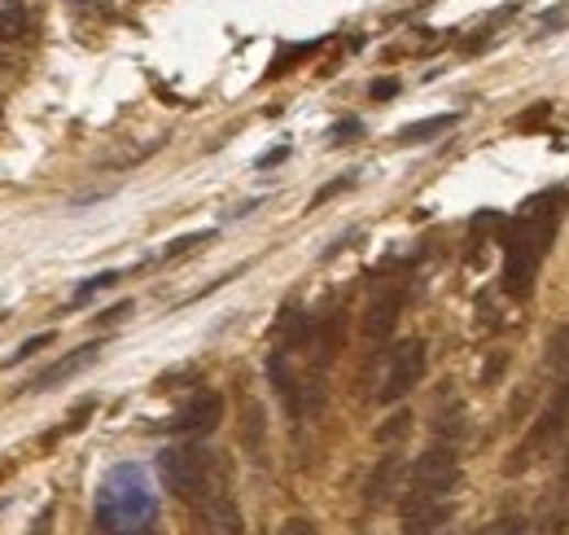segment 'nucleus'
Returning a JSON list of instances; mask_svg holds the SVG:
<instances>
[{"label": "nucleus", "mask_w": 569, "mask_h": 535, "mask_svg": "<svg viewBox=\"0 0 569 535\" xmlns=\"http://www.w3.org/2000/svg\"><path fill=\"white\" fill-rule=\"evenodd\" d=\"M346 185H350V180H333V185H324V189L315 193V202H311V207H320V202H328V198H333V193H342Z\"/></svg>", "instance_id": "5701e85b"}, {"label": "nucleus", "mask_w": 569, "mask_h": 535, "mask_svg": "<svg viewBox=\"0 0 569 535\" xmlns=\"http://www.w3.org/2000/svg\"><path fill=\"white\" fill-rule=\"evenodd\" d=\"M31 31V13L18 4V9H9V13H0V40H22Z\"/></svg>", "instance_id": "9b49d317"}, {"label": "nucleus", "mask_w": 569, "mask_h": 535, "mask_svg": "<svg viewBox=\"0 0 569 535\" xmlns=\"http://www.w3.org/2000/svg\"><path fill=\"white\" fill-rule=\"evenodd\" d=\"M284 154H289V149H272V154H264V158H259V167H272V163H281Z\"/></svg>", "instance_id": "a878e982"}, {"label": "nucleus", "mask_w": 569, "mask_h": 535, "mask_svg": "<svg viewBox=\"0 0 569 535\" xmlns=\"http://www.w3.org/2000/svg\"><path fill=\"white\" fill-rule=\"evenodd\" d=\"M425 343L421 338H408V343H399L394 347V356H390V365H386V382L377 387V400L381 404H399V400H408L416 387H421V378H425Z\"/></svg>", "instance_id": "7ed1b4c3"}, {"label": "nucleus", "mask_w": 569, "mask_h": 535, "mask_svg": "<svg viewBox=\"0 0 569 535\" xmlns=\"http://www.w3.org/2000/svg\"><path fill=\"white\" fill-rule=\"evenodd\" d=\"M460 483V453L451 439L425 448L416 461H412V483L408 492H421V497H451Z\"/></svg>", "instance_id": "f03ea898"}, {"label": "nucleus", "mask_w": 569, "mask_h": 535, "mask_svg": "<svg viewBox=\"0 0 569 535\" xmlns=\"http://www.w3.org/2000/svg\"><path fill=\"white\" fill-rule=\"evenodd\" d=\"M123 316H132V303H119L114 312H105V316H101V325H110V321H123Z\"/></svg>", "instance_id": "b1692460"}, {"label": "nucleus", "mask_w": 569, "mask_h": 535, "mask_svg": "<svg viewBox=\"0 0 569 535\" xmlns=\"http://www.w3.org/2000/svg\"><path fill=\"white\" fill-rule=\"evenodd\" d=\"M456 119H460V114H434V119H425V123H412V127H403V132H399V145H421V141H434L438 132L456 127Z\"/></svg>", "instance_id": "9d476101"}, {"label": "nucleus", "mask_w": 569, "mask_h": 535, "mask_svg": "<svg viewBox=\"0 0 569 535\" xmlns=\"http://www.w3.org/2000/svg\"><path fill=\"white\" fill-rule=\"evenodd\" d=\"M539 250L535 246H526V242H513L509 237V255H504V290L513 294V299H526L531 290H535V281H539Z\"/></svg>", "instance_id": "39448f33"}, {"label": "nucleus", "mask_w": 569, "mask_h": 535, "mask_svg": "<svg viewBox=\"0 0 569 535\" xmlns=\"http://www.w3.org/2000/svg\"><path fill=\"white\" fill-rule=\"evenodd\" d=\"M553 404L569 417V374H561V382H557V400H553Z\"/></svg>", "instance_id": "4be33fe9"}, {"label": "nucleus", "mask_w": 569, "mask_h": 535, "mask_svg": "<svg viewBox=\"0 0 569 535\" xmlns=\"http://www.w3.org/2000/svg\"><path fill=\"white\" fill-rule=\"evenodd\" d=\"M460 431H465V413H460V409H447V413L438 417V435L456 444V439H460Z\"/></svg>", "instance_id": "2eb2a0df"}, {"label": "nucleus", "mask_w": 569, "mask_h": 535, "mask_svg": "<svg viewBox=\"0 0 569 535\" xmlns=\"http://www.w3.org/2000/svg\"><path fill=\"white\" fill-rule=\"evenodd\" d=\"M548 369L553 374H569V325H561L557 338L548 343Z\"/></svg>", "instance_id": "f8f14e48"}, {"label": "nucleus", "mask_w": 569, "mask_h": 535, "mask_svg": "<svg viewBox=\"0 0 569 535\" xmlns=\"http://www.w3.org/2000/svg\"><path fill=\"white\" fill-rule=\"evenodd\" d=\"M220 422H224V395H215V391H198V395L180 409V417H171V422H167V431H171V435H189V439H198V435H211Z\"/></svg>", "instance_id": "20e7f679"}, {"label": "nucleus", "mask_w": 569, "mask_h": 535, "mask_svg": "<svg viewBox=\"0 0 569 535\" xmlns=\"http://www.w3.org/2000/svg\"><path fill=\"white\" fill-rule=\"evenodd\" d=\"M22 0H0V13H9V9H18Z\"/></svg>", "instance_id": "bb28decb"}, {"label": "nucleus", "mask_w": 569, "mask_h": 535, "mask_svg": "<svg viewBox=\"0 0 569 535\" xmlns=\"http://www.w3.org/2000/svg\"><path fill=\"white\" fill-rule=\"evenodd\" d=\"M158 475L167 483V492L176 501H189V505H207L211 497H224L228 492V470L224 461L202 448V444H189V448H163L158 453Z\"/></svg>", "instance_id": "f257e3e1"}, {"label": "nucleus", "mask_w": 569, "mask_h": 535, "mask_svg": "<svg viewBox=\"0 0 569 535\" xmlns=\"http://www.w3.org/2000/svg\"><path fill=\"white\" fill-rule=\"evenodd\" d=\"M83 4H97V0H83Z\"/></svg>", "instance_id": "c85d7f7f"}, {"label": "nucleus", "mask_w": 569, "mask_h": 535, "mask_svg": "<svg viewBox=\"0 0 569 535\" xmlns=\"http://www.w3.org/2000/svg\"><path fill=\"white\" fill-rule=\"evenodd\" d=\"M399 316H403V290H386V294H377V299L364 308V338L386 343V338L394 334Z\"/></svg>", "instance_id": "0eeeda50"}, {"label": "nucleus", "mask_w": 569, "mask_h": 535, "mask_svg": "<svg viewBox=\"0 0 569 535\" xmlns=\"http://www.w3.org/2000/svg\"><path fill=\"white\" fill-rule=\"evenodd\" d=\"M264 444V409H246V448H259Z\"/></svg>", "instance_id": "dca6fc26"}, {"label": "nucleus", "mask_w": 569, "mask_h": 535, "mask_svg": "<svg viewBox=\"0 0 569 535\" xmlns=\"http://www.w3.org/2000/svg\"><path fill=\"white\" fill-rule=\"evenodd\" d=\"M359 132H364V127H359V119H346V123H337V127H333V141H355Z\"/></svg>", "instance_id": "412c9836"}, {"label": "nucleus", "mask_w": 569, "mask_h": 535, "mask_svg": "<svg viewBox=\"0 0 569 535\" xmlns=\"http://www.w3.org/2000/svg\"><path fill=\"white\" fill-rule=\"evenodd\" d=\"M478 325H482V330H500V312H495V299H491V294L478 299Z\"/></svg>", "instance_id": "6ab92c4d"}, {"label": "nucleus", "mask_w": 569, "mask_h": 535, "mask_svg": "<svg viewBox=\"0 0 569 535\" xmlns=\"http://www.w3.org/2000/svg\"><path fill=\"white\" fill-rule=\"evenodd\" d=\"M0 321H4V308H0Z\"/></svg>", "instance_id": "c756f323"}, {"label": "nucleus", "mask_w": 569, "mask_h": 535, "mask_svg": "<svg viewBox=\"0 0 569 535\" xmlns=\"http://www.w3.org/2000/svg\"><path fill=\"white\" fill-rule=\"evenodd\" d=\"M119 277H123V272H114V268H110V272H101V277H92V281H83V286H79V290H75V308H79V303H83V299H92V294H97V290H105V286H114V281H119Z\"/></svg>", "instance_id": "4468645a"}, {"label": "nucleus", "mask_w": 569, "mask_h": 535, "mask_svg": "<svg viewBox=\"0 0 569 535\" xmlns=\"http://www.w3.org/2000/svg\"><path fill=\"white\" fill-rule=\"evenodd\" d=\"M101 356V343H88V347H79V352H66L57 365H48L35 382H26L22 391H53V387H62V382H70V374H79L83 365H92Z\"/></svg>", "instance_id": "6e6552de"}, {"label": "nucleus", "mask_w": 569, "mask_h": 535, "mask_svg": "<svg viewBox=\"0 0 569 535\" xmlns=\"http://www.w3.org/2000/svg\"><path fill=\"white\" fill-rule=\"evenodd\" d=\"M215 233H189V237H180V242H171L167 250H163V259H176V255H185V250H193V246H202V242H211Z\"/></svg>", "instance_id": "f3484780"}, {"label": "nucleus", "mask_w": 569, "mask_h": 535, "mask_svg": "<svg viewBox=\"0 0 569 535\" xmlns=\"http://www.w3.org/2000/svg\"><path fill=\"white\" fill-rule=\"evenodd\" d=\"M447 519H451L447 497H421V492H408V497H403V532H412V535L438 532Z\"/></svg>", "instance_id": "423d86ee"}, {"label": "nucleus", "mask_w": 569, "mask_h": 535, "mask_svg": "<svg viewBox=\"0 0 569 535\" xmlns=\"http://www.w3.org/2000/svg\"><path fill=\"white\" fill-rule=\"evenodd\" d=\"M368 92H372V101H390V97L399 92V79H377Z\"/></svg>", "instance_id": "aec40b11"}, {"label": "nucleus", "mask_w": 569, "mask_h": 535, "mask_svg": "<svg viewBox=\"0 0 569 535\" xmlns=\"http://www.w3.org/2000/svg\"><path fill=\"white\" fill-rule=\"evenodd\" d=\"M48 343H53V334H35V338H26V343H22V347H18L13 356H4L0 365H4V369H13V365H22V360H31L35 352H44Z\"/></svg>", "instance_id": "ddd939ff"}, {"label": "nucleus", "mask_w": 569, "mask_h": 535, "mask_svg": "<svg viewBox=\"0 0 569 535\" xmlns=\"http://www.w3.org/2000/svg\"><path fill=\"white\" fill-rule=\"evenodd\" d=\"M399 479H403V457H399V453H386V457L377 461V470L368 475V488H364V501H368V505H386V501L394 497V488H399Z\"/></svg>", "instance_id": "1a4fd4ad"}, {"label": "nucleus", "mask_w": 569, "mask_h": 535, "mask_svg": "<svg viewBox=\"0 0 569 535\" xmlns=\"http://www.w3.org/2000/svg\"><path fill=\"white\" fill-rule=\"evenodd\" d=\"M566 479H569V457H566Z\"/></svg>", "instance_id": "cd10ccee"}, {"label": "nucleus", "mask_w": 569, "mask_h": 535, "mask_svg": "<svg viewBox=\"0 0 569 535\" xmlns=\"http://www.w3.org/2000/svg\"><path fill=\"white\" fill-rule=\"evenodd\" d=\"M408 426H412V417L408 413H399V417H390L381 431H377V444H390V439H399V435H408Z\"/></svg>", "instance_id": "a211bd4d"}, {"label": "nucleus", "mask_w": 569, "mask_h": 535, "mask_svg": "<svg viewBox=\"0 0 569 535\" xmlns=\"http://www.w3.org/2000/svg\"><path fill=\"white\" fill-rule=\"evenodd\" d=\"M500 369H504V356H495V360L487 365V382H495V378H500Z\"/></svg>", "instance_id": "393cba45"}]
</instances>
